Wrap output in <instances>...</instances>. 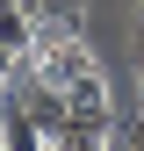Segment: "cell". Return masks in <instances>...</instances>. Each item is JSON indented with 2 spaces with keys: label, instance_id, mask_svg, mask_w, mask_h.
I'll return each instance as SVG.
<instances>
[{
  "label": "cell",
  "instance_id": "cell-8",
  "mask_svg": "<svg viewBox=\"0 0 144 151\" xmlns=\"http://www.w3.org/2000/svg\"><path fill=\"white\" fill-rule=\"evenodd\" d=\"M43 151H58V144H43Z\"/></svg>",
  "mask_w": 144,
  "mask_h": 151
},
{
  "label": "cell",
  "instance_id": "cell-7",
  "mask_svg": "<svg viewBox=\"0 0 144 151\" xmlns=\"http://www.w3.org/2000/svg\"><path fill=\"white\" fill-rule=\"evenodd\" d=\"M137 101H144V79H137Z\"/></svg>",
  "mask_w": 144,
  "mask_h": 151
},
{
  "label": "cell",
  "instance_id": "cell-1",
  "mask_svg": "<svg viewBox=\"0 0 144 151\" xmlns=\"http://www.w3.org/2000/svg\"><path fill=\"white\" fill-rule=\"evenodd\" d=\"M86 0H36V36H79Z\"/></svg>",
  "mask_w": 144,
  "mask_h": 151
},
{
  "label": "cell",
  "instance_id": "cell-5",
  "mask_svg": "<svg viewBox=\"0 0 144 151\" xmlns=\"http://www.w3.org/2000/svg\"><path fill=\"white\" fill-rule=\"evenodd\" d=\"M130 50H137V72H144V22H137V43H130Z\"/></svg>",
  "mask_w": 144,
  "mask_h": 151
},
{
  "label": "cell",
  "instance_id": "cell-10",
  "mask_svg": "<svg viewBox=\"0 0 144 151\" xmlns=\"http://www.w3.org/2000/svg\"><path fill=\"white\" fill-rule=\"evenodd\" d=\"M0 151H7V144H0Z\"/></svg>",
  "mask_w": 144,
  "mask_h": 151
},
{
  "label": "cell",
  "instance_id": "cell-6",
  "mask_svg": "<svg viewBox=\"0 0 144 151\" xmlns=\"http://www.w3.org/2000/svg\"><path fill=\"white\" fill-rule=\"evenodd\" d=\"M22 7H29V14H36V0H22Z\"/></svg>",
  "mask_w": 144,
  "mask_h": 151
},
{
  "label": "cell",
  "instance_id": "cell-3",
  "mask_svg": "<svg viewBox=\"0 0 144 151\" xmlns=\"http://www.w3.org/2000/svg\"><path fill=\"white\" fill-rule=\"evenodd\" d=\"M108 151H144V108H137L130 122H115V129H108Z\"/></svg>",
  "mask_w": 144,
  "mask_h": 151
},
{
  "label": "cell",
  "instance_id": "cell-4",
  "mask_svg": "<svg viewBox=\"0 0 144 151\" xmlns=\"http://www.w3.org/2000/svg\"><path fill=\"white\" fill-rule=\"evenodd\" d=\"M0 79H14V50L7 43H0Z\"/></svg>",
  "mask_w": 144,
  "mask_h": 151
},
{
  "label": "cell",
  "instance_id": "cell-2",
  "mask_svg": "<svg viewBox=\"0 0 144 151\" xmlns=\"http://www.w3.org/2000/svg\"><path fill=\"white\" fill-rule=\"evenodd\" d=\"M0 43H7L14 58H22V50L36 43V14L22 7V0H0Z\"/></svg>",
  "mask_w": 144,
  "mask_h": 151
},
{
  "label": "cell",
  "instance_id": "cell-9",
  "mask_svg": "<svg viewBox=\"0 0 144 151\" xmlns=\"http://www.w3.org/2000/svg\"><path fill=\"white\" fill-rule=\"evenodd\" d=\"M0 86H7V79H0Z\"/></svg>",
  "mask_w": 144,
  "mask_h": 151
}]
</instances>
